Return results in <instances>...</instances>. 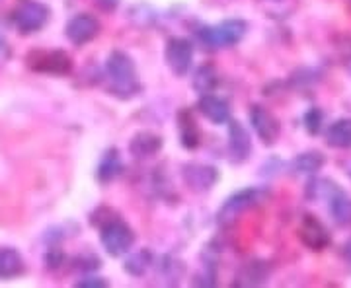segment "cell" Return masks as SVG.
<instances>
[{"label": "cell", "instance_id": "1", "mask_svg": "<svg viewBox=\"0 0 351 288\" xmlns=\"http://www.w3.org/2000/svg\"><path fill=\"white\" fill-rule=\"evenodd\" d=\"M106 75L112 84V92L119 98H131L138 92L137 68L133 59L123 51H113L106 61Z\"/></svg>", "mask_w": 351, "mask_h": 288}, {"label": "cell", "instance_id": "2", "mask_svg": "<svg viewBox=\"0 0 351 288\" xmlns=\"http://www.w3.org/2000/svg\"><path fill=\"white\" fill-rule=\"evenodd\" d=\"M248 31V24L244 20H225L221 24L211 25V27H203L199 31V39L215 49L221 47H232L240 43Z\"/></svg>", "mask_w": 351, "mask_h": 288}, {"label": "cell", "instance_id": "3", "mask_svg": "<svg viewBox=\"0 0 351 288\" xmlns=\"http://www.w3.org/2000/svg\"><path fill=\"white\" fill-rule=\"evenodd\" d=\"M262 199V191L260 189H242V191H237L234 195H230L228 199L225 200V205L221 207V211L217 214V220L219 224L230 226L239 216L250 211L252 207H256Z\"/></svg>", "mask_w": 351, "mask_h": 288}, {"label": "cell", "instance_id": "4", "mask_svg": "<svg viewBox=\"0 0 351 288\" xmlns=\"http://www.w3.org/2000/svg\"><path fill=\"white\" fill-rule=\"evenodd\" d=\"M100 238L104 250L108 251L110 255H113V257H121V255H125L127 251L131 250V246L135 241V234L123 222L112 220V222L104 224Z\"/></svg>", "mask_w": 351, "mask_h": 288}, {"label": "cell", "instance_id": "5", "mask_svg": "<svg viewBox=\"0 0 351 288\" xmlns=\"http://www.w3.org/2000/svg\"><path fill=\"white\" fill-rule=\"evenodd\" d=\"M47 20H49V8L43 2H36V0L25 2L12 14L14 25L22 34H36L47 24Z\"/></svg>", "mask_w": 351, "mask_h": 288}, {"label": "cell", "instance_id": "6", "mask_svg": "<svg viewBox=\"0 0 351 288\" xmlns=\"http://www.w3.org/2000/svg\"><path fill=\"white\" fill-rule=\"evenodd\" d=\"M29 66L38 73L63 76L71 73L73 63L63 51H34L29 55Z\"/></svg>", "mask_w": 351, "mask_h": 288}, {"label": "cell", "instance_id": "7", "mask_svg": "<svg viewBox=\"0 0 351 288\" xmlns=\"http://www.w3.org/2000/svg\"><path fill=\"white\" fill-rule=\"evenodd\" d=\"M166 63L176 76H186L191 70L193 63V47L188 39L174 38L166 45Z\"/></svg>", "mask_w": 351, "mask_h": 288}, {"label": "cell", "instance_id": "8", "mask_svg": "<svg viewBox=\"0 0 351 288\" xmlns=\"http://www.w3.org/2000/svg\"><path fill=\"white\" fill-rule=\"evenodd\" d=\"M98 31H100V24L92 14H76L75 18L69 20V24L64 27L66 38L76 47H82V45L90 43L98 36Z\"/></svg>", "mask_w": 351, "mask_h": 288}, {"label": "cell", "instance_id": "9", "mask_svg": "<svg viewBox=\"0 0 351 288\" xmlns=\"http://www.w3.org/2000/svg\"><path fill=\"white\" fill-rule=\"evenodd\" d=\"M250 123L252 129L256 131L258 138L263 144H274L279 135H281V125L277 121V117L271 112H267L262 105H254L250 107Z\"/></svg>", "mask_w": 351, "mask_h": 288}, {"label": "cell", "instance_id": "10", "mask_svg": "<svg viewBox=\"0 0 351 288\" xmlns=\"http://www.w3.org/2000/svg\"><path fill=\"white\" fill-rule=\"evenodd\" d=\"M299 238L301 241L313 251H322L330 244V234L326 226L322 224L316 216H304L299 228Z\"/></svg>", "mask_w": 351, "mask_h": 288}, {"label": "cell", "instance_id": "11", "mask_svg": "<svg viewBox=\"0 0 351 288\" xmlns=\"http://www.w3.org/2000/svg\"><path fill=\"white\" fill-rule=\"evenodd\" d=\"M184 181L188 183V187L195 191H207L215 185L219 172L213 166H203V163H188L182 170Z\"/></svg>", "mask_w": 351, "mask_h": 288}, {"label": "cell", "instance_id": "12", "mask_svg": "<svg viewBox=\"0 0 351 288\" xmlns=\"http://www.w3.org/2000/svg\"><path fill=\"white\" fill-rule=\"evenodd\" d=\"M197 107H199L201 115H205L215 125H225L232 117L230 103L223 98H219V96H213V94H203Z\"/></svg>", "mask_w": 351, "mask_h": 288}, {"label": "cell", "instance_id": "13", "mask_svg": "<svg viewBox=\"0 0 351 288\" xmlns=\"http://www.w3.org/2000/svg\"><path fill=\"white\" fill-rule=\"evenodd\" d=\"M252 140L248 131L240 123H230L228 127V152L232 156V160L242 162L250 156Z\"/></svg>", "mask_w": 351, "mask_h": 288}, {"label": "cell", "instance_id": "14", "mask_svg": "<svg viewBox=\"0 0 351 288\" xmlns=\"http://www.w3.org/2000/svg\"><path fill=\"white\" fill-rule=\"evenodd\" d=\"M328 207L330 214L339 226H351V197L343 193V189L338 187L332 193V197L328 199Z\"/></svg>", "mask_w": 351, "mask_h": 288}, {"label": "cell", "instance_id": "15", "mask_svg": "<svg viewBox=\"0 0 351 288\" xmlns=\"http://www.w3.org/2000/svg\"><path fill=\"white\" fill-rule=\"evenodd\" d=\"M160 148H162V138L158 137V135H154V133H149V131L138 133L131 140V154L137 156V158L154 156Z\"/></svg>", "mask_w": 351, "mask_h": 288}, {"label": "cell", "instance_id": "16", "mask_svg": "<svg viewBox=\"0 0 351 288\" xmlns=\"http://www.w3.org/2000/svg\"><path fill=\"white\" fill-rule=\"evenodd\" d=\"M269 276V267L262 261H250L246 263L237 275V283L240 287H258L263 285L265 278Z\"/></svg>", "mask_w": 351, "mask_h": 288}, {"label": "cell", "instance_id": "17", "mask_svg": "<svg viewBox=\"0 0 351 288\" xmlns=\"http://www.w3.org/2000/svg\"><path fill=\"white\" fill-rule=\"evenodd\" d=\"M123 172V162H121V156L119 152L112 148L101 156L100 163H98V179L101 183H110L113 179L121 176Z\"/></svg>", "mask_w": 351, "mask_h": 288}, {"label": "cell", "instance_id": "18", "mask_svg": "<svg viewBox=\"0 0 351 288\" xmlns=\"http://www.w3.org/2000/svg\"><path fill=\"white\" fill-rule=\"evenodd\" d=\"M24 273V259L22 255L12 248H4L0 250V278L8 280L14 276Z\"/></svg>", "mask_w": 351, "mask_h": 288}, {"label": "cell", "instance_id": "19", "mask_svg": "<svg viewBox=\"0 0 351 288\" xmlns=\"http://www.w3.org/2000/svg\"><path fill=\"white\" fill-rule=\"evenodd\" d=\"M260 10L274 20H285L297 10L299 0H256Z\"/></svg>", "mask_w": 351, "mask_h": 288}, {"label": "cell", "instance_id": "20", "mask_svg": "<svg viewBox=\"0 0 351 288\" xmlns=\"http://www.w3.org/2000/svg\"><path fill=\"white\" fill-rule=\"evenodd\" d=\"M322 166H324V154L322 152H302L293 160V170L297 174H304V176H313Z\"/></svg>", "mask_w": 351, "mask_h": 288}, {"label": "cell", "instance_id": "21", "mask_svg": "<svg viewBox=\"0 0 351 288\" xmlns=\"http://www.w3.org/2000/svg\"><path fill=\"white\" fill-rule=\"evenodd\" d=\"M328 142L334 148H350L351 146V119H339L328 129Z\"/></svg>", "mask_w": 351, "mask_h": 288}, {"label": "cell", "instance_id": "22", "mask_svg": "<svg viewBox=\"0 0 351 288\" xmlns=\"http://www.w3.org/2000/svg\"><path fill=\"white\" fill-rule=\"evenodd\" d=\"M219 76L213 64H203L193 73V88L199 94H211L217 88Z\"/></svg>", "mask_w": 351, "mask_h": 288}, {"label": "cell", "instance_id": "23", "mask_svg": "<svg viewBox=\"0 0 351 288\" xmlns=\"http://www.w3.org/2000/svg\"><path fill=\"white\" fill-rule=\"evenodd\" d=\"M154 263V255L151 250H138L137 253L129 255L125 261V271L133 276H143Z\"/></svg>", "mask_w": 351, "mask_h": 288}, {"label": "cell", "instance_id": "24", "mask_svg": "<svg viewBox=\"0 0 351 288\" xmlns=\"http://www.w3.org/2000/svg\"><path fill=\"white\" fill-rule=\"evenodd\" d=\"M180 129H182V142L186 148H197L199 144V131H197V125L193 123V119L189 117L188 113H182L180 117Z\"/></svg>", "mask_w": 351, "mask_h": 288}, {"label": "cell", "instance_id": "25", "mask_svg": "<svg viewBox=\"0 0 351 288\" xmlns=\"http://www.w3.org/2000/svg\"><path fill=\"white\" fill-rule=\"evenodd\" d=\"M322 121H324V115L320 109H308L306 115H304V127H306V131L311 133V135H318L320 133V129H322Z\"/></svg>", "mask_w": 351, "mask_h": 288}, {"label": "cell", "instance_id": "26", "mask_svg": "<svg viewBox=\"0 0 351 288\" xmlns=\"http://www.w3.org/2000/svg\"><path fill=\"white\" fill-rule=\"evenodd\" d=\"M76 265H78V271H84V273H88V271H92V269L100 267V259H96L94 255H80V257H78V261H76Z\"/></svg>", "mask_w": 351, "mask_h": 288}, {"label": "cell", "instance_id": "27", "mask_svg": "<svg viewBox=\"0 0 351 288\" xmlns=\"http://www.w3.org/2000/svg\"><path fill=\"white\" fill-rule=\"evenodd\" d=\"M108 283L104 278H82L78 283V287H86V288H94V287H106Z\"/></svg>", "mask_w": 351, "mask_h": 288}, {"label": "cell", "instance_id": "28", "mask_svg": "<svg viewBox=\"0 0 351 288\" xmlns=\"http://www.w3.org/2000/svg\"><path fill=\"white\" fill-rule=\"evenodd\" d=\"M61 261H63V255H61L59 251H51L49 255H47V265H49V267H53V269L61 263Z\"/></svg>", "mask_w": 351, "mask_h": 288}, {"label": "cell", "instance_id": "29", "mask_svg": "<svg viewBox=\"0 0 351 288\" xmlns=\"http://www.w3.org/2000/svg\"><path fill=\"white\" fill-rule=\"evenodd\" d=\"M98 4L101 6V10L112 12V10H115L119 6V0H98Z\"/></svg>", "mask_w": 351, "mask_h": 288}, {"label": "cell", "instance_id": "30", "mask_svg": "<svg viewBox=\"0 0 351 288\" xmlns=\"http://www.w3.org/2000/svg\"><path fill=\"white\" fill-rule=\"evenodd\" d=\"M343 253H346V257H348V259L351 261V239L348 241V244H346V248H343Z\"/></svg>", "mask_w": 351, "mask_h": 288}]
</instances>
